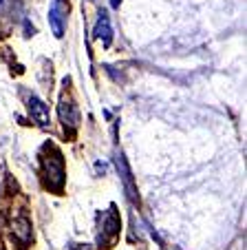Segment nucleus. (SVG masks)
Returning a JSON list of instances; mask_svg holds the SVG:
<instances>
[{
  "mask_svg": "<svg viewBox=\"0 0 247 250\" xmlns=\"http://www.w3.org/2000/svg\"><path fill=\"white\" fill-rule=\"evenodd\" d=\"M40 166H42V184L49 193L62 195L66 184V166H64V155L62 151L53 144L47 142L40 151Z\"/></svg>",
  "mask_w": 247,
  "mask_h": 250,
  "instance_id": "1",
  "label": "nucleus"
},
{
  "mask_svg": "<svg viewBox=\"0 0 247 250\" xmlns=\"http://www.w3.org/2000/svg\"><path fill=\"white\" fill-rule=\"evenodd\" d=\"M119 232H121V217H119V210H117L115 204H111L108 210H104L99 215V222H97V246L99 248H113L119 239Z\"/></svg>",
  "mask_w": 247,
  "mask_h": 250,
  "instance_id": "2",
  "label": "nucleus"
},
{
  "mask_svg": "<svg viewBox=\"0 0 247 250\" xmlns=\"http://www.w3.org/2000/svg\"><path fill=\"white\" fill-rule=\"evenodd\" d=\"M9 235H11V241H14L18 248H29L33 241V226H31V219L27 215H18L14 217L9 226Z\"/></svg>",
  "mask_w": 247,
  "mask_h": 250,
  "instance_id": "3",
  "label": "nucleus"
},
{
  "mask_svg": "<svg viewBox=\"0 0 247 250\" xmlns=\"http://www.w3.org/2000/svg\"><path fill=\"white\" fill-rule=\"evenodd\" d=\"M115 166H117V173H119L121 182H124V188H126L128 199H131L135 206H139V193H137L135 180H133V170H131V166H128L126 157H124V153L121 151L115 153Z\"/></svg>",
  "mask_w": 247,
  "mask_h": 250,
  "instance_id": "4",
  "label": "nucleus"
},
{
  "mask_svg": "<svg viewBox=\"0 0 247 250\" xmlns=\"http://www.w3.org/2000/svg\"><path fill=\"white\" fill-rule=\"evenodd\" d=\"M57 113H60V122L64 124V131H69L71 137H73L77 122H79V111H77V104L73 102V98L62 95L60 104H57Z\"/></svg>",
  "mask_w": 247,
  "mask_h": 250,
  "instance_id": "5",
  "label": "nucleus"
},
{
  "mask_svg": "<svg viewBox=\"0 0 247 250\" xmlns=\"http://www.w3.org/2000/svg\"><path fill=\"white\" fill-rule=\"evenodd\" d=\"M66 16H69V2L66 0H53L51 9H49V24H51V31L56 38L64 36Z\"/></svg>",
  "mask_w": 247,
  "mask_h": 250,
  "instance_id": "6",
  "label": "nucleus"
},
{
  "mask_svg": "<svg viewBox=\"0 0 247 250\" xmlns=\"http://www.w3.org/2000/svg\"><path fill=\"white\" fill-rule=\"evenodd\" d=\"M27 109H29V113H31L33 122H38L40 126H49V122H51V115H49V104H44L40 98L31 95V98H29V102H27Z\"/></svg>",
  "mask_w": 247,
  "mask_h": 250,
  "instance_id": "7",
  "label": "nucleus"
},
{
  "mask_svg": "<svg viewBox=\"0 0 247 250\" xmlns=\"http://www.w3.org/2000/svg\"><path fill=\"white\" fill-rule=\"evenodd\" d=\"M93 33H95V38H97V40H102L104 47H108V44H111V40H113V27H111V18H108V14L104 9L99 11V18H97V22H95Z\"/></svg>",
  "mask_w": 247,
  "mask_h": 250,
  "instance_id": "8",
  "label": "nucleus"
},
{
  "mask_svg": "<svg viewBox=\"0 0 247 250\" xmlns=\"http://www.w3.org/2000/svg\"><path fill=\"white\" fill-rule=\"evenodd\" d=\"M69 250H95L91 244H71Z\"/></svg>",
  "mask_w": 247,
  "mask_h": 250,
  "instance_id": "9",
  "label": "nucleus"
},
{
  "mask_svg": "<svg viewBox=\"0 0 247 250\" xmlns=\"http://www.w3.org/2000/svg\"><path fill=\"white\" fill-rule=\"evenodd\" d=\"M119 5H121V0H111V7H113V9H119Z\"/></svg>",
  "mask_w": 247,
  "mask_h": 250,
  "instance_id": "10",
  "label": "nucleus"
},
{
  "mask_svg": "<svg viewBox=\"0 0 247 250\" xmlns=\"http://www.w3.org/2000/svg\"><path fill=\"white\" fill-rule=\"evenodd\" d=\"M95 168H97V170H99V173H104V170H106V166H104V164H102V162H97V164H95Z\"/></svg>",
  "mask_w": 247,
  "mask_h": 250,
  "instance_id": "11",
  "label": "nucleus"
},
{
  "mask_svg": "<svg viewBox=\"0 0 247 250\" xmlns=\"http://www.w3.org/2000/svg\"><path fill=\"white\" fill-rule=\"evenodd\" d=\"M5 2H7V0H0V9H2V5H5Z\"/></svg>",
  "mask_w": 247,
  "mask_h": 250,
  "instance_id": "12",
  "label": "nucleus"
},
{
  "mask_svg": "<svg viewBox=\"0 0 247 250\" xmlns=\"http://www.w3.org/2000/svg\"><path fill=\"white\" fill-rule=\"evenodd\" d=\"M0 250H5V248H2V246H0Z\"/></svg>",
  "mask_w": 247,
  "mask_h": 250,
  "instance_id": "13",
  "label": "nucleus"
}]
</instances>
